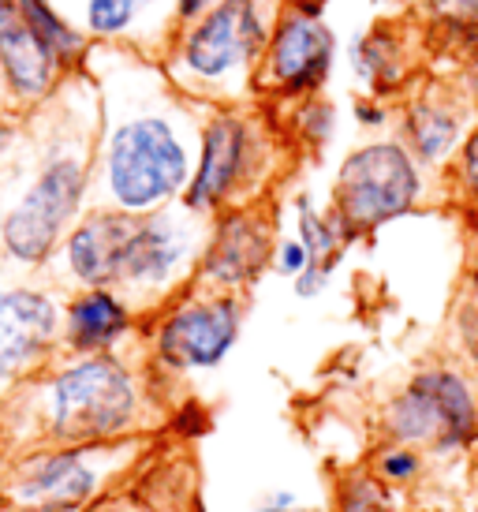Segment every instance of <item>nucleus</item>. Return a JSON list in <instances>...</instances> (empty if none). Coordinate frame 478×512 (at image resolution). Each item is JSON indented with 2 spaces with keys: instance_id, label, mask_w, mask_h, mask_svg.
I'll return each mask as SVG.
<instances>
[{
  "instance_id": "dca6fc26",
  "label": "nucleus",
  "mask_w": 478,
  "mask_h": 512,
  "mask_svg": "<svg viewBox=\"0 0 478 512\" xmlns=\"http://www.w3.org/2000/svg\"><path fill=\"white\" fill-rule=\"evenodd\" d=\"M266 262V236L251 221H232L217 240V251L210 258V273L225 285L251 281Z\"/></svg>"
},
{
  "instance_id": "6ab92c4d",
  "label": "nucleus",
  "mask_w": 478,
  "mask_h": 512,
  "mask_svg": "<svg viewBox=\"0 0 478 512\" xmlns=\"http://www.w3.org/2000/svg\"><path fill=\"white\" fill-rule=\"evenodd\" d=\"M333 512H396V494L374 471H352L340 479Z\"/></svg>"
},
{
  "instance_id": "7ed1b4c3",
  "label": "nucleus",
  "mask_w": 478,
  "mask_h": 512,
  "mask_svg": "<svg viewBox=\"0 0 478 512\" xmlns=\"http://www.w3.org/2000/svg\"><path fill=\"white\" fill-rule=\"evenodd\" d=\"M422 191L419 169L404 146L374 143L355 150L337 176V217L344 232H370L408 214Z\"/></svg>"
},
{
  "instance_id": "f8f14e48",
  "label": "nucleus",
  "mask_w": 478,
  "mask_h": 512,
  "mask_svg": "<svg viewBox=\"0 0 478 512\" xmlns=\"http://www.w3.org/2000/svg\"><path fill=\"white\" fill-rule=\"evenodd\" d=\"M243 154H247V131L236 120H217L206 131V150H202V165H198L195 180H191V195L187 202L195 210H206L213 202H221L236 184L239 169H243Z\"/></svg>"
},
{
  "instance_id": "0eeeda50",
  "label": "nucleus",
  "mask_w": 478,
  "mask_h": 512,
  "mask_svg": "<svg viewBox=\"0 0 478 512\" xmlns=\"http://www.w3.org/2000/svg\"><path fill=\"white\" fill-rule=\"evenodd\" d=\"M239 337L236 303L213 299L183 307L161 326V356L180 370H210L232 352Z\"/></svg>"
},
{
  "instance_id": "423d86ee",
  "label": "nucleus",
  "mask_w": 478,
  "mask_h": 512,
  "mask_svg": "<svg viewBox=\"0 0 478 512\" xmlns=\"http://www.w3.org/2000/svg\"><path fill=\"white\" fill-rule=\"evenodd\" d=\"M105 471L94 453L53 449L34 453L15 468L8 483V501L15 512H79L98 494Z\"/></svg>"
},
{
  "instance_id": "f3484780",
  "label": "nucleus",
  "mask_w": 478,
  "mask_h": 512,
  "mask_svg": "<svg viewBox=\"0 0 478 512\" xmlns=\"http://www.w3.org/2000/svg\"><path fill=\"white\" fill-rule=\"evenodd\" d=\"M408 135L422 161H441L460 143V124H456V116L441 113V109H415L408 120Z\"/></svg>"
},
{
  "instance_id": "1a4fd4ad",
  "label": "nucleus",
  "mask_w": 478,
  "mask_h": 512,
  "mask_svg": "<svg viewBox=\"0 0 478 512\" xmlns=\"http://www.w3.org/2000/svg\"><path fill=\"white\" fill-rule=\"evenodd\" d=\"M135 221L120 214H98L83 221L68 240V266L83 285H109L120 281L127 247L135 236Z\"/></svg>"
},
{
  "instance_id": "20e7f679",
  "label": "nucleus",
  "mask_w": 478,
  "mask_h": 512,
  "mask_svg": "<svg viewBox=\"0 0 478 512\" xmlns=\"http://www.w3.org/2000/svg\"><path fill=\"white\" fill-rule=\"evenodd\" d=\"M187 180V150L161 120H135L113 135L109 191L124 210H150Z\"/></svg>"
},
{
  "instance_id": "2eb2a0df",
  "label": "nucleus",
  "mask_w": 478,
  "mask_h": 512,
  "mask_svg": "<svg viewBox=\"0 0 478 512\" xmlns=\"http://www.w3.org/2000/svg\"><path fill=\"white\" fill-rule=\"evenodd\" d=\"M127 329V311L124 303L109 292H90V296L75 299V307L68 314V333L71 344L83 352H98Z\"/></svg>"
},
{
  "instance_id": "a878e982",
  "label": "nucleus",
  "mask_w": 478,
  "mask_h": 512,
  "mask_svg": "<svg viewBox=\"0 0 478 512\" xmlns=\"http://www.w3.org/2000/svg\"><path fill=\"white\" fill-rule=\"evenodd\" d=\"M471 296L478 303V247H475V258H471Z\"/></svg>"
},
{
  "instance_id": "393cba45",
  "label": "nucleus",
  "mask_w": 478,
  "mask_h": 512,
  "mask_svg": "<svg viewBox=\"0 0 478 512\" xmlns=\"http://www.w3.org/2000/svg\"><path fill=\"white\" fill-rule=\"evenodd\" d=\"M445 4L456 15H478V0H445Z\"/></svg>"
},
{
  "instance_id": "bb28decb",
  "label": "nucleus",
  "mask_w": 478,
  "mask_h": 512,
  "mask_svg": "<svg viewBox=\"0 0 478 512\" xmlns=\"http://www.w3.org/2000/svg\"><path fill=\"white\" fill-rule=\"evenodd\" d=\"M202 4H206V0H183V4H180V12H183V15H195L198 8H202Z\"/></svg>"
},
{
  "instance_id": "c756f323",
  "label": "nucleus",
  "mask_w": 478,
  "mask_h": 512,
  "mask_svg": "<svg viewBox=\"0 0 478 512\" xmlns=\"http://www.w3.org/2000/svg\"><path fill=\"white\" fill-rule=\"evenodd\" d=\"M113 512H120V509H113Z\"/></svg>"
},
{
  "instance_id": "c85d7f7f",
  "label": "nucleus",
  "mask_w": 478,
  "mask_h": 512,
  "mask_svg": "<svg viewBox=\"0 0 478 512\" xmlns=\"http://www.w3.org/2000/svg\"><path fill=\"white\" fill-rule=\"evenodd\" d=\"M258 512H310V509H273V505H266V509H258Z\"/></svg>"
},
{
  "instance_id": "f03ea898",
  "label": "nucleus",
  "mask_w": 478,
  "mask_h": 512,
  "mask_svg": "<svg viewBox=\"0 0 478 512\" xmlns=\"http://www.w3.org/2000/svg\"><path fill=\"white\" fill-rule=\"evenodd\" d=\"M139 412L135 382L120 363L90 356L53 378L45 393V427L60 445L116 438Z\"/></svg>"
},
{
  "instance_id": "f257e3e1",
  "label": "nucleus",
  "mask_w": 478,
  "mask_h": 512,
  "mask_svg": "<svg viewBox=\"0 0 478 512\" xmlns=\"http://www.w3.org/2000/svg\"><path fill=\"white\" fill-rule=\"evenodd\" d=\"M385 438L434 456L478 449V389L452 367H426L411 378L381 415Z\"/></svg>"
},
{
  "instance_id": "412c9836",
  "label": "nucleus",
  "mask_w": 478,
  "mask_h": 512,
  "mask_svg": "<svg viewBox=\"0 0 478 512\" xmlns=\"http://www.w3.org/2000/svg\"><path fill=\"white\" fill-rule=\"evenodd\" d=\"M19 8H23L27 23L38 30V38H42L53 53H68V49H75V38L68 34V27H64L49 8H45L42 0H19Z\"/></svg>"
},
{
  "instance_id": "aec40b11",
  "label": "nucleus",
  "mask_w": 478,
  "mask_h": 512,
  "mask_svg": "<svg viewBox=\"0 0 478 512\" xmlns=\"http://www.w3.org/2000/svg\"><path fill=\"white\" fill-rule=\"evenodd\" d=\"M422 468H426V453L415 449V445H400V441H389L381 445L378 456H374V475L381 483H389L393 490H404V486L419 483Z\"/></svg>"
},
{
  "instance_id": "39448f33",
  "label": "nucleus",
  "mask_w": 478,
  "mask_h": 512,
  "mask_svg": "<svg viewBox=\"0 0 478 512\" xmlns=\"http://www.w3.org/2000/svg\"><path fill=\"white\" fill-rule=\"evenodd\" d=\"M79 195H83V169H79V161H68V157L53 161L38 176V184L23 195V202L4 217V232L0 236H4L8 255L27 262V266H38L53 251L60 228L68 225V217L75 214Z\"/></svg>"
},
{
  "instance_id": "cd10ccee",
  "label": "nucleus",
  "mask_w": 478,
  "mask_h": 512,
  "mask_svg": "<svg viewBox=\"0 0 478 512\" xmlns=\"http://www.w3.org/2000/svg\"><path fill=\"white\" fill-rule=\"evenodd\" d=\"M8 367H12V363L0 356V385H4V378H8Z\"/></svg>"
},
{
  "instance_id": "6e6552de",
  "label": "nucleus",
  "mask_w": 478,
  "mask_h": 512,
  "mask_svg": "<svg viewBox=\"0 0 478 512\" xmlns=\"http://www.w3.org/2000/svg\"><path fill=\"white\" fill-rule=\"evenodd\" d=\"M258 38H262V30H258L251 0H225L195 30V38L187 45V64L198 75H225L239 60L251 57Z\"/></svg>"
},
{
  "instance_id": "4be33fe9",
  "label": "nucleus",
  "mask_w": 478,
  "mask_h": 512,
  "mask_svg": "<svg viewBox=\"0 0 478 512\" xmlns=\"http://www.w3.org/2000/svg\"><path fill=\"white\" fill-rule=\"evenodd\" d=\"M131 8H135V0H90V8H86V19H90V27H94V30L109 34V30L127 27V19H131Z\"/></svg>"
},
{
  "instance_id": "ddd939ff",
  "label": "nucleus",
  "mask_w": 478,
  "mask_h": 512,
  "mask_svg": "<svg viewBox=\"0 0 478 512\" xmlns=\"http://www.w3.org/2000/svg\"><path fill=\"white\" fill-rule=\"evenodd\" d=\"M333 57V38L329 30L307 19H292L284 23L273 45V72L284 86L292 90H307V86L322 83L325 68Z\"/></svg>"
},
{
  "instance_id": "4468645a",
  "label": "nucleus",
  "mask_w": 478,
  "mask_h": 512,
  "mask_svg": "<svg viewBox=\"0 0 478 512\" xmlns=\"http://www.w3.org/2000/svg\"><path fill=\"white\" fill-rule=\"evenodd\" d=\"M180 258H183L180 228L172 225V221H161V217L146 221L131 236L120 281H131V285H161L180 266Z\"/></svg>"
},
{
  "instance_id": "7c9ffc66",
  "label": "nucleus",
  "mask_w": 478,
  "mask_h": 512,
  "mask_svg": "<svg viewBox=\"0 0 478 512\" xmlns=\"http://www.w3.org/2000/svg\"><path fill=\"white\" fill-rule=\"evenodd\" d=\"M475 512H478V509H475Z\"/></svg>"
},
{
  "instance_id": "5701e85b",
  "label": "nucleus",
  "mask_w": 478,
  "mask_h": 512,
  "mask_svg": "<svg viewBox=\"0 0 478 512\" xmlns=\"http://www.w3.org/2000/svg\"><path fill=\"white\" fill-rule=\"evenodd\" d=\"M456 176H460V187H464L467 199L478 202V128L467 135L464 150H460V165H456Z\"/></svg>"
},
{
  "instance_id": "9d476101",
  "label": "nucleus",
  "mask_w": 478,
  "mask_h": 512,
  "mask_svg": "<svg viewBox=\"0 0 478 512\" xmlns=\"http://www.w3.org/2000/svg\"><path fill=\"white\" fill-rule=\"evenodd\" d=\"M57 337V307L38 292H0V356L8 363L38 359Z\"/></svg>"
},
{
  "instance_id": "9b49d317",
  "label": "nucleus",
  "mask_w": 478,
  "mask_h": 512,
  "mask_svg": "<svg viewBox=\"0 0 478 512\" xmlns=\"http://www.w3.org/2000/svg\"><path fill=\"white\" fill-rule=\"evenodd\" d=\"M0 57L23 94H42L53 79V49L38 38L23 8L12 0H0Z\"/></svg>"
},
{
  "instance_id": "b1692460",
  "label": "nucleus",
  "mask_w": 478,
  "mask_h": 512,
  "mask_svg": "<svg viewBox=\"0 0 478 512\" xmlns=\"http://www.w3.org/2000/svg\"><path fill=\"white\" fill-rule=\"evenodd\" d=\"M277 266H281V273H288V277H299V273L310 266V251L303 247V240H288L281 247V255H277Z\"/></svg>"
},
{
  "instance_id": "a211bd4d",
  "label": "nucleus",
  "mask_w": 478,
  "mask_h": 512,
  "mask_svg": "<svg viewBox=\"0 0 478 512\" xmlns=\"http://www.w3.org/2000/svg\"><path fill=\"white\" fill-rule=\"evenodd\" d=\"M299 240L303 247L310 251V262L314 266H325V270H333V262H337L340 247L348 240V232L340 225V217H322L310 210L307 199H299Z\"/></svg>"
}]
</instances>
